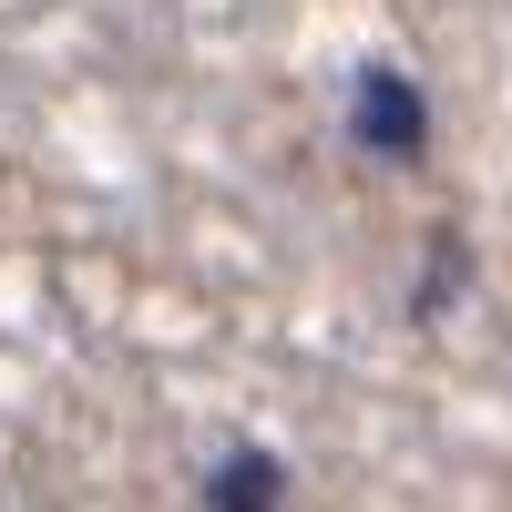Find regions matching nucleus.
<instances>
[{
  "label": "nucleus",
  "mask_w": 512,
  "mask_h": 512,
  "mask_svg": "<svg viewBox=\"0 0 512 512\" xmlns=\"http://www.w3.org/2000/svg\"><path fill=\"white\" fill-rule=\"evenodd\" d=\"M349 123H359L369 154H420V134H431V113H420V93L400 72H359V113Z\"/></svg>",
  "instance_id": "1"
},
{
  "label": "nucleus",
  "mask_w": 512,
  "mask_h": 512,
  "mask_svg": "<svg viewBox=\"0 0 512 512\" xmlns=\"http://www.w3.org/2000/svg\"><path fill=\"white\" fill-rule=\"evenodd\" d=\"M205 492H216V502H277V461L267 451H226Z\"/></svg>",
  "instance_id": "2"
}]
</instances>
